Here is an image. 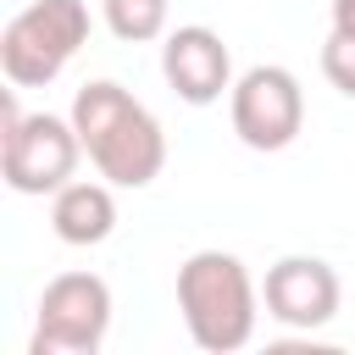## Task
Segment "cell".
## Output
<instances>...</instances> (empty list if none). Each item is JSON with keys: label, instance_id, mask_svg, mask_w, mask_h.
I'll return each mask as SVG.
<instances>
[{"label": "cell", "instance_id": "obj_2", "mask_svg": "<svg viewBox=\"0 0 355 355\" xmlns=\"http://www.w3.org/2000/svg\"><path fill=\"white\" fill-rule=\"evenodd\" d=\"M178 311L189 338L205 355H233L255 338V316H261V294L244 272L239 255L227 250H194L178 266Z\"/></svg>", "mask_w": 355, "mask_h": 355}, {"label": "cell", "instance_id": "obj_1", "mask_svg": "<svg viewBox=\"0 0 355 355\" xmlns=\"http://www.w3.org/2000/svg\"><path fill=\"white\" fill-rule=\"evenodd\" d=\"M72 128L83 139L89 166L116 189H144L166 166V133L150 116L144 100H133L122 83L94 78L72 94Z\"/></svg>", "mask_w": 355, "mask_h": 355}, {"label": "cell", "instance_id": "obj_3", "mask_svg": "<svg viewBox=\"0 0 355 355\" xmlns=\"http://www.w3.org/2000/svg\"><path fill=\"white\" fill-rule=\"evenodd\" d=\"M78 155H83V139H78L72 116L22 111L17 89L0 94V172H6V189L55 194L61 183H72Z\"/></svg>", "mask_w": 355, "mask_h": 355}, {"label": "cell", "instance_id": "obj_6", "mask_svg": "<svg viewBox=\"0 0 355 355\" xmlns=\"http://www.w3.org/2000/svg\"><path fill=\"white\" fill-rule=\"evenodd\" d=\"M227 111H233V133L272 155V150H288L305 128V89L288 67H250L233 94H227Z\"/></svg>", "mask_w": 355, "mask_h": 355}, {"label": "cell", "instance_id": "obj_5", "mask_svg": "<svg viewBox=\"0 0 355 355\" xmlns=\"http://www.w3.org/2000/svg\"><path fill=\"white\" fill-rule=\"evenodd\" d=\"M111 333V288L100 272H61L39 294L28 355H94Z\"/></svg>", "mask_w": 355, "mask_h": 355}, {"label": "cell", "instance_id": "obj_10", "mask_svg": "<svg viewBox=\"0 0 355 355\" xmlns=\"http://www.w3.org/2000/svg\"><path fill=\"white\" fill-rule=\"evenodd\" d=\"M105 11V28L122 39V44H150L166 33V0H100Z\"/></svg>", "mask_w": 355, "mask_h": 355}, {"label": "cell", "instance_id": "obj_11", "mask_svg": "<svg viewBox=\"0 0 355 355\" xmlns=\"http://www.w3.org/2000/svg\"><path fill=\"white\" fill-rule=\"evenodd\" d=\"M322 72H327V83L338 89V94H349L355 100V33H327V44H322Z\"/></svg>", "mask_w": 355, "mask_h": 355}, {"label": "cell", "instance_id": "obj_9", "mask_svg": "<svg viewBox=\"0 0 355 355\" xmlns=\"http://www.w3.org/2000/svg\"><path fill=\"white\" fill-rule=\"evenodd\" d=\"M111 189L116 183H105V178H72V183H61L50 194V227H55V239L78 244V250L105 244L111 227H116V194Z\"/></svg>", "mask_w": 355, "mask_h": 355}, {"label": "cell", "instance_id": "obj_4", "mask_svg": "<svg viewBox=\"0 0 355 355\" xmlns=\"http://www.w3.org/2000/svg\"><path fill=\"white\" fill-rule=\"evenodd\" d=\"M89 44L83 0H33L0 28V72L11 89H44Z\"/></svg>", "mask_w": 355, "mask_h": 355}, {"label": "cell", "instance_id": "obj_7", "mask_svg": "<svg viewBox=\"0 0 355 355\" xmlns=\"http://www.w3.org/2000/svg\"><path fill=\"white\" fill-rule=\"evenodd\" d=\"M338 272L322 261V255H283L266 266V283H261V305L272 322L294 327V333H316L338 316Z\"/></svg>", "mask_w": 355, "mask_h": 355}, {"label": "cell", "instance_id": "obj_12", "mask_svg": "<svg viewBox=\"0 0 355 355\" xmlns=\"http://www.w3.org/2000/svg\"><path fill=\"white\" fill-rule=\"evenodd\" d=\"M333 28L338 33H355V0H333Z\"/></svg>", "mask_w": 355, "mask_h": 355}, {"label": "cell", "instance_id": "obj_8", "mask_svg": "<svg viewBox=\"0 0 355 355\" xmlns=\"http://www.w3.org/2000/svg\"><path fill=\"white\" fill-rule=\"evenodd\" d=\"M161 72H166L172 94L189 100V105H211V100L233 94V55H227L222 33H216V28H200V22L166 33V44H161Z\"/></svg>", "mask_w": 355, "mask_h": 355}]
</instances>
